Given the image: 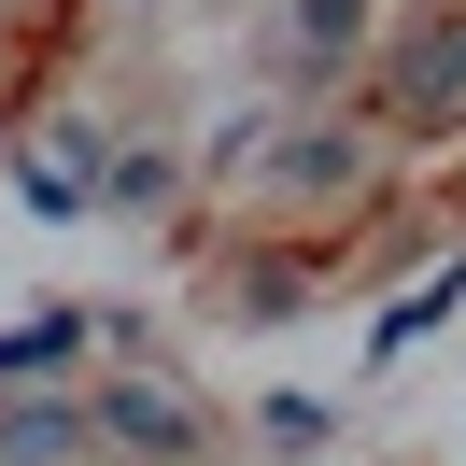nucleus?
Returning a JSON list of instances; mask_svg holds the SVG:
<instances>
[{
  "mask_svg": "<svg viewBox=\"0 0 466 466\" xmlns=\"http://www.w3.org/2000/svg\"><path fill=\"white\" fill-rule=\"evenodd\" d=\"M86 339H99L86 311H29V325H0V396H43V381H57Z\"/></svg>",
  "mask_w": 466,
  "mask_h": 466,
  "instance_id": "f03ea898",
  "label": "nucleus"
},
{
  "mask_svg": "<svg viewBox=\"0 0 466 466\" xmlns=\"http://www.w3.org/2000/svg\"><path fill=\"white\" fill-rule=\"evenodd\" d=\"M99 438H114V452L184 466V452H198V410H184V396H156V381H114V396H99Z\"/></svg>",
  "mask_w": 466,
  "mask_h": 466,
  "instance_id": "f257e3e1",
  "label": "nucleus"
},
{
  "mask_svg": "<svg viewBox=\"0 0 466 466\" xmlns=\"http://www.w3.org/2000/svg\"><path fill=\"white\" fill-rule=\"evenodd\" d=\"M86 410H43V396H0V466H71V452H86Z\"/></svg>",
  "mask_w": 466,
  "mask_h": 466,
  "instance_id": "7ed1b4c3",
  "label": "nucleus"
},
{
  "mask_svg": "<svg viewBox=\"0 0 466 466\" xmlns=\"http://www.w3.org/2000/svg\"><path fill=\"white\" fill-rule=\"evenodd\" d=\"M353 170V142H339V127H297V156H283V184H339Z\"/></svg>",
  "mask_w": 466,
  "mask_h": 466,
  "instance_id": "39448f33",
  "label": "nucleus"
},
{
  "mask_svg": "<svg viewBox=\"0 0 466 466\" xmlns=\"http://www.w3.org/2000/svg\"><path fill=\"white\" fill-rule=\"evenodd\" d=\"M353 29H368V0H297V57H339Z\"/></svg>",
  "mask_w": 466,
  "mask_h": 466,
  "instance_id": "20e7f679",
  "label": "nucleus"
}]
</instances>
